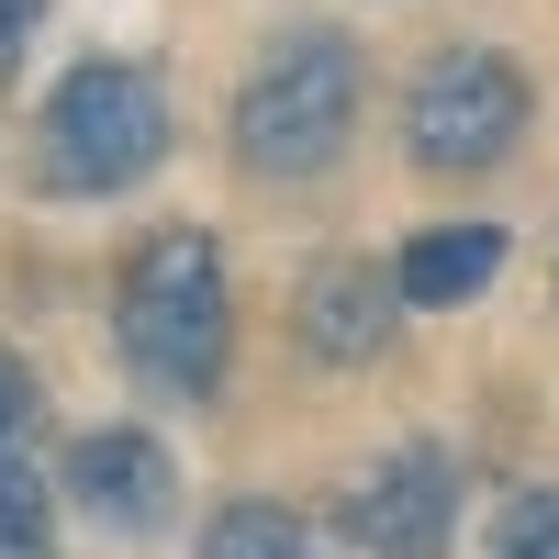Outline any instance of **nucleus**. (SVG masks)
I'll list each match as a JSON object with an SVG mask.
<instances>
[{
    "instance_id": "obj_1",
    "label": "nucleus",
    "mask_w": 559,
    "mask_h": 559,
    "mask_svg": "<svg viewBox=\"0 0 559 559\" xmlns=\"http://www.w3.org/2000/svg\"><path fill=\"white\" fill-rule=\"evenodd\" d=\"M112 358L146 403H224L236 381V280L213 224H157L112 269Z\"/></svg>"
},
{
    "instance_id": "obj_2",
    "label": "nucleus",
    "mask_w": 559,
    "mask_h": 559,
    "mask_svg": "<svg viewBox=\"0 0 559 559\" xmlns=\"http://www.w3.org/2000/svg\"><path fill=\"white\" fill-rule=\"evenodd\" d=\"M358 112H369L358 34L292 23V34H269L258 68L236 79V102H224V146H236V168L258 179V191H313V179L347 168Z\"/></svg>"
},
{
    "instance_id": "obj_3",
    "label": "nucleus",
    "mask_w": 559,
    "mask_h": 559,
    "mask_svg": "<svg viewBox=\"0 0 559 559\" xmlns=\"http://www.w3.org/2000/svg\"><path fill=\"white\" fill-rule=\"evenodd\" d=\"M168 146H179V112L146 57H79L34 102V191L45 202H123L168 168Z\"/></svg>"
},
{
    "instance_id": "obj_4",
    "label": "nucleus",
    "mask_w": 559,
    "mask_h": 559,
    "mask_svg": "<svg viewBox=\"0 0 559 559\" xmlns=\"http://www.w3.org/2000/svg\"><path fill=\"white\" fill-rule=\"evenodd\" d=\"M526 123H537V79H526V57H503L481 34L437 45V57L403 79V157H414V179H492L526 146Z\"/></svg>"
},
{
    "instance_id": "obj_5",
    "label": "nucleus",
    "mask_w": 559,
    "mask_h": 559,
    "mask_svg": "<svg viewBox=\"0 0 559 559\" xmlns=\"http://www.w3.org/2000/svg\"><path fill=\"white\" fill-rule=\"evenodd\" d=\"M459 515H471V459L448 437H403L347 481L336 537L358 559H459Z\"/></svg>"
},
{
    "instance_id": "obj_6",
    "label": "nucleus",
    "mask_w": 559,
    "mask_h": 559,
    "mask_svg": "<svg viewBox=\"0 0 559 559\" xmlns=\"http://www.w3.org/2000/svg\"><path fill=\"white\" fill-rule=\"evenodd\" d=\"M45 481H57V503L90 515L102 537H157L179 515V471H168V448L146 426H90V437H68V459Z\"/></svg>"
},
{
    "instance_id": "obj_7",
    "label": "nucleus",
    "mask_w": 559,
    "mask_h": 559,
    "mask_svg": "<svg viewBox=\"0 0 559 559\" xmlns=\"http://www.w3.org/2000/svg\"><path fill=\"white\" fill-rule=\"evenodd\" d=\"M403 336V292L381 258H313L302 292H292V347L324 369V381H347V369H381Z\"/></svg>"
},
{
    "instance_id": "obj_8",
    "label": "nucleus",
    "mask_w": 559,
    "mask_h": 559,
    "mask_svg": "<svg viewBox=\"0 0 559 559\" xmlns=\"http://www.w3.org/2000/svg\"><path fill=\"white\" fill-rule=\"evenodd\" d=\"M503 258H515V236H503L492 213H459V224H414L381 269H392L403 313H471L492 280H503Z\"/></svg>"
},
{
    "instance_id": "obj_9",
    "label": "nucleus",
    "mask_w": 559,
    "mask_h": 559,
    "mask_svg": "<svg viewBox=\"0 0 559 559\" xmlns=\"http://www.w3.org/2000/svg\"><path fill=\"white\" fill-rule=\"evenodd\" d=\"M191 559H324V526L280 492H224L202 515V548Z\"/></svg>"
},
{
    "instance_id": "obj_10",
    "label": "nucleus",
    "mask_w": 559,
    "mask_h": 559,
    "mask_svg": "<svg viewBox=\"0 0 559 559\" xmlns=\"http://www.w3.org/2000/svg\"><path fill=\"white\" fill-rule=\"evenodd\" d=\"M0 559H57V481L23 459V437L0 448Z\"/></svg>"
},
{
    "instance_id": "obj_11",
    "label": "nucleus",
    "mask_w": 559,
    "mask_h": 559,
    "mask_svg": "<svg viewBox=\"0 0 559 559\" xmlns=\"http://www.w3.org/2000/svg\"><path fill=\"white\" fill-rule=\"evenodd\" d=\"M481 559H559V481H515L481 526Z\"/></svg>"
},
{
    "instance_id": "obj_12",
    "label": "nucleus",
    "mask_w": 559,
    "mask_h": 559,
    "mask_svg": "<svg viewBox=\"0 0 559 559\" xmlns=\"http://www.w3.org/2000/svg\"><path fill=\"white\" fill-rule=\"evenodd\" d=\"M34 34H45V0H0V90L23 79V57H34Z\"/></svg>"
},
{
    "instance_id": "obj_13",
    "label": "nucleus",
    "mask_w": 559,
    "mask_h": 559,
    "mask_svg": "<svg viewBox=\"0 0 559 559\" xmlns=\"http://www.w3.org/2000/svg\"><path fill=\"white\" fill-rule=\"evenodd\" d=\"M23 414H34V381H23V358H12V347H0V448H12V437H23Z\"/></svg>"
}]
</instances>
